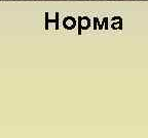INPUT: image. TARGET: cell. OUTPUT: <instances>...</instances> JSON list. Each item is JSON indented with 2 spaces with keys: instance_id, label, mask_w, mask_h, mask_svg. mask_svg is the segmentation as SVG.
<instances>
[{
  "instance_id": "obj_1",
  "label": "cell",
  "mask_w": 148,
  "mask_h": 138,
  "mask_svg": "<svg viewBox=\"0 0 148 138\" xmlns=\"http://www.w3.org/2000/svg\"><path fill=\"white\" fill-rule=\"evenodd\" d=\"M64 25H65V27H67V28H69V29H71V28L74 26V22H73V20H72L71 18H67V20H65Z\"/></svg>"
},
{
  "instance_id": "obj_2",
  "label": "cell",
  "mask_w": 148,
  "mask_h": 138,
  "mask_svg": "<svg viewBox=\"0 0 148 138\" xmlns=\"http://www.w3.org/2000/svg\"><path fill=\"white\" fill-rule=\"evenodd\" d=\"M53 1H63V0H53Z\"/></svg>"
},
{
  "instance_id": "obj_3",
  "label": "cell",
  "mask_w": 148,
  "mask_h": 138,
  "mask_svg": "<svg viewBox=\"0 0 148 138\" xmlns=\"http://www.w3.org/2000/svg\"><path fill=\"white\" fill-rule=\"evenodd\" d=\"M78 1H88V0H78Z\"/></svg>"
}]
</instances>
